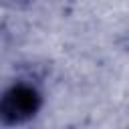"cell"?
Listing matches in <instances>:
<instances>
[{"instance_id": "1", "label": "cell", "mask_w": 129, "mask_h": 129, "mask_svg": "<svg viewBox=\"0 0 129 129\" xmlns=\"http://www.w3.org/2000/svg\"><path fill=\"white\" fill-rule=\"evenodd\" d=\"M44 95L30 79H18L0 91V125L20 127L30 123L42 109Z\"/></svg>"}]
</instances>
